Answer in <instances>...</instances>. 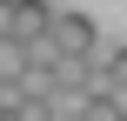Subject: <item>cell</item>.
Returning <instances> with one entry per match:
<instances>
[{
	"mask_svg": "<svg viewBox=\"0 0 127 121\" xmlns=\"http://www.w3.org/2000/svg\"><path fill=\"white\" fill-rule=\"evenodd\" d=\"M80 121H127V94L94 88V94H87V108H80Z\"/></svg>",
	"mask_w": 127,
	"mask_h": 121,
	"instance_id": "cell-4",
	"label": "cell"
},
{
	"mask_svg": "<svg viewBox=\"0 0 127 121\" xmlns=\"http://www.w3.org/2000/svg\"><path fill=\"white\" fill-rule=\"evenodd\" d=\"M27 61H33V54H27V40H13V34H7V40H0V88H20Z\"/></svg>",
	"mask_w": 127,
	"mask_h": 121,
	"instance_id": "cell-3",
	"label": "cell"
},
{
	"mask_svg": "<svg viewBox=\"0 0 127 121\" xmlns=\"http://www.w3.org/2000/svg\"><path fill=\"white\" fill-rule=\"evenodd\" d=\"M54 0H13V40H27V47H47V34H54Z\"/></svg>",
	"mask_w": 127,
	"mask_h": 121,
	"instance_id": "cell-2",
	"label": "cell"
},
{
	"mask_svg": "<svg viewBox=\"0 0 127 121\" xmlns=\"http://www.w3.org/2000/svg\"><path fill=\"white\" fill-rule=\"evenodd\" d=\"M100 88H107V94H127V47L107 61V67H100Z\"/></svg>",
	"mask_w": 127,
	"mask_h": 121,
	"instance_id": "cell-5",
	"label": "cell"
},
{
	"mask_svg": "<svg viewBox=\"0 0 127 121\" xmlns=\"http://www.w3.org/2000/svg\"><path fill=\"white\" fill-rule=\"evenodd\" d=\"M13 34V0H0V40Z\"/></svg>",
	"mask_w": 127,
	"mask_h": 121,
	"instance_id": "cell-6",
	"label": "cell"
},
{
	"mask_svg": "<svg viewBox=\"0 0 127 121\" xmlns=\"http://www.w3.org/2000/svg\"><path fill=\"white\" fill-rule=\"evenodd\" d=\"M47 47H54V54H94V47H100V27H94L87 13H67V7H60V13H54Z\"/></svg>",
	"mask_w": 127,
	"mask_h": 121,
	"instance_id": "cell-1",
	"label": "cell"
}]
</instances>
